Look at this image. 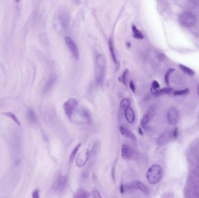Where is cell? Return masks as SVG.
Here are the masks:
<instances>
[{"instance_id":"cell-10","label":"cell","mask_w":199,"mask_h":198,"mask_svg":"<svg viewBox=\"0 0 199 198\" xmlns=\"http://www.w3.org/2000/svg\"><path fill=\"white\" fill-rule=\"evenodd\" d=\"M173 139L172 132L164 133L157 140V144L159 146H164L168 144L171 139Z\"/></svg>"},{"instance_id":"cell-27","label":"cell","mask_w":199,"mask_h":198,"mask_svg":"<svg viewBox=\"0 0 199 198\" xmlns=\"http://www.w3.org/2000/svg\"><path fill=\"white\" fill-rule=\"evenodd\" d=\"M189 93V89L188 88H186L182 90H176L173 91V94L175 96H184L186 95Z\"/></svg>"},{"instance_id":"cell-13","label":"cell","mask_w":199,"mask_h":198,"mask_svg":"<svg viewBox=\"0 0 199 198\" xmlns=\"http://www.w3.org/2000/svg\"><path fill=\"white\" fill-rule=\"evenodd\" d=\"M56 81H57V77L55 76H51L44 85V87L43 89V93L45 94V93H48L54 86Z\"/></svg>"},{"instance_id":"cell-28","label":"cell","mask_w":199,"mask_h":198,"mask_svg":"<svg viewBox=\"0 0 199 198\" xmlns=\"http://www.w3.org/2000/svg\"><path fill=\"white\" fill-rule=\"evenodd\" d=\"M75 197L79 198H88L89 197V195H88V192H87L86 191L81 190L78 191L77 192V193H76Z\"/></svg>"},{"instance_id":"cell-11","label":"cell","mask_w":199,"mask_h":198,"mask_svg":"<svg viewBox=\"0 0 199 198\" xmlns=\"http://www.w3.org/2000/svg\"><path fill=\"white\" fill-rule=\"evenodd\" d=\"M121 156L125 160H129L132 158L133 151L132 149L128 145L124 144L122 147Z\"/></svg>"},{"instance_id":"cell-39","label":"cell","mask_w":199,"mask_h":198,"mask_svg":"<svg viewBox=\"0 0 199 198\" xmlns=\"http://www.w3.org/2000/svg\"><path fill=\"white\" fill-rule=\"evenodd\" d=\"M197 91H198L197 92H198V94H199V88H198V90H197Z\"/></svg>"},{"instance_id":"cell-7","label":"cell","mask_w":199,"mask_h":198,"mask_svg":"<svg viewBox=\"0 0 199 198\" xmlns=\"http://www.w3.org/2000/svg\"><path fill=\"white\" fill-rule=\"evenodd\" d=\"M167 120L171 125H175L179 120V113L177 108H171L167 113Z\"/></svg>"},{"instance_id":"cell-2","label":"cell","mask_w":199,"mask_h":198,"mask_svg":"<svg viewBox=\"0 0 199 198\" xmlns=\"http://www.w3.org/2000/svg\"><path fill=\"white\" fill-rule=\"evenodd\" d=\"M162 170L160 166L154 164L148 169L146 178L148 183L154 185L158 183L161 179Z\"/></svg>"},{"instance_id":"cell-17","label":"cell","mask_w":199,"mask_h":198,"mask_svg":"<svg viewBox=\"0 0 199 198\" xmlns=\"http://www.w3.org/2000/svg\"><path fill=\"white\" fill-rule=\"evenodd\" d=\"M27 118L28 121L31 123H35L37 121V118L35 111L31 108L27 110Z\"/></svg>"},{"instance_id":"cell-22","label":"cell","mask_w":199,"mask_h":198,"mask_svg":"<svg viewBox=\"0 0 199 198\" xmlns=\"http://www.w3.org/2000/svg\"><path fill=\"white\" fill-rule=\"evenodd\" d=\"M132 29L133 33V36L134 38H135L136 39H143L144 38L142 33L138 29V28L134 25L133 26Z\"/></svg>"},{"instance_id":"cell-9","label":"cell","mask_w":199,"mask_h":198,"mask_svg":"<svg viewBox=\"0 0 199 198\" xmlns=\"http://www.w3.org/2000/svg\"><path fill=\"white\" fill-rule=\"evenodd\" d=\"M90 156L88 149H85L80 153L76 160V164L78 167H83L88 161Z\"/></svg>"},{"instance_id":"cell-26","label":"cell","mask_w":199,"mask_h":198,"mask_svg":"<svg viewBox=\"0 0 199 198\" xmlns=\"http://www.w3.org/2000/svg\"><path fill=\"white\" fill-rule=\"evenodd\" d=\"M175 71V69H170L167 70V72H166V73L165 74V82L166 83V84L169 86H170V75L172 73L174 72Z\"/></svg>"},{"instance_id":"cell-35","label":"cell","mask_w":199,"mask_h":198,"mask_svg":"<svg viewBox=\"0 0 199 198\" xmlns=\"http://www.w3.org/2000/svg\"><path fill=\"white\" fill-rule=\"evenodd\" d=\"M125 187H124V184H121V187H120V192L121 193H124L125 192Z\"/></svg>"},{"instance_id":"cell-38","label":"cell","mask_w":199,"mask_h":198,"mask_svg":"<svg viewBox=\"0 0 199 198\" xmlns=\"http://www.w3.org/2000/svg\"><path fill=\"white\" fill-rule=\"evenodd\" d=\"M21 0H15V1H16V3H19V2H21Z\"/></svg>"},{"instance_id":"cell-23","label":"cell","mask_w":199,"mask_h":198,"mask_svg":"<svg viewBox=\"0 0 199 198\" xmlns=\"http://www.w3.org/2000/svg\"><path fill=\"white\" fill-rule=\"evenodd\" d=\"M131 105V101L129 99H124L120 103V109L122 110H125L130 107Z\"/></svg>"},{"instance_id":"cell-4","label":"cell","mask_w":199,"mask_h":198,"mask_svg":"<svg viewBox=\"0 0 199 198\" xmlns=\"http://www.w3.org/2000/svg\"><path fill=\"white\" fill-rule=\"evenodd\" d=\"M181 22L186 27H192L196 23V18L192 13L187 12L179 16Z\"/></svg>"},{"instance_id":"cell-25","label":"cell","mask_w":199,"mask_h":198,"mask_svg":"<svg viewBox=\"0 0 199 198\" xmlns=\"http://www.w3.org/2000/svg\"><path fill=\"white\" fill-rule=\"evenodd\" d=\"M81 143H80V144H79L77 146H76L75 148H74V150L72 151L71 154H70V157H69V161H74V160L75 159V157H76V155L77 154L79 149H80V148L81 147Z\"/></svg>"},{"instance_id":"cell-20","label":"cell","mask_w":199,"mask_h":198,"mask_svg":"<svg viewBox=\"0 0 199 198\" xmlns=\"http://www.w3.org/2000/svg\"><path fill=\"white\" fill-rule=\"evenodd\" d=\"M81 117L85 119L87 122H90L91 118L90 113L88 109H87L86 108H83L81 110Z\"/></svg>"},{"instance_id":"cell-24","label":"cell","mask_w":199,"mask_h":198,"mask_svg":"<svg viewBox=\"0 0 199 198\" xmlns=\"http://www.w3.org/2000/svg\"><path fill=\"white\" fill-rule=\"evenodd\" d=\"M179 66L180 69L184 72V73L187 74L189 76H193L194 74V72L191 68L183 65H181V64H180Z\"/></svg>"},{"instance_id":"cell-1","label":"cell","mask_w":199,"mask_h":198,"mask_svg":"<svg viewBox=\"0 0 199 198\" xmlns=\"http://www.w3.org/2000/svg\"><path fill=\"white\" fill-rule=\"evenodd\" d=\"M96 79L97 83L101 85L103 83L106 70V60L103 55L98 54L96 57Z\"/></svg>"},{"instance_id":"cell-8","label":"cell","mask_w":199,"mask_h":198,"mask_svg":"<svg viewBox=\"0 0 199 198\" xmlns=\"http://www.w3.org/2000/svg\"><path fill=\"white\" fill-rule=\"evenodd\" d=\"M67 181L68 179L65 176L59 177L53 185V190L57 192H61L65 188Z\"/></svg>"},{"instance_id":"cell-36","label":"cell","mask_w":199,"mask_h":198,"mask_svg":"<svg viewBox=\"0 0 199 198\" xmlns=\"http://www.w3.org/2000/svg\"><path fill=\"white\" fill-rule=\"evenodd\" d=\"M139 134H140V135H143V131H142V130H141V128H140V127H139Z\"/></svg>"},{"instance_id":"cell-31","label":"cell","mask_w":199,"mask_h":198,"mask_svg":"<svg viewBox=\"0 0 199 198\" xmlns=\"http://www.w3.org/2000/svg\"><path fill=\"white\" fill-rule=\"evenodd\" d=\"M32 196L33 198H39L40 196H39V191H38V190L36 189L35 190L33 191Z\"/></svg>"},{"instance_id":"cell-16","label":"cell","mask_w":199,"mask_h":198,"mask_svg":"<svg viewBox=\"0 0 199 198\" xmlns=\"http://www.w3.org/2000/svg\"><path fill=\"white\" fill-rule=\"evenodd\" d=\"M59 21L63 28H65L69 23V15L66 11H62L59 15Z\"/></svg>"},{"instance_id":"cell-14","label":"cell","mask_w":199,"mask_h":198,"mask_svg":"<svg viewBox=\"0 0 199 198\" xmlns=\"http://www.w3.org/2000/svg\"><path fill=\"white\" fill-rule=\"evenodd\" d=\"M119 131L121 134L126 138L128 139H131L132 141H136V136L133 134L132 132L129 130H128L126 128L123 127V126H120L119 127Z\"/></svg>"},{"instance_id":"cell-32","label":"cell","mask_w":199,"mask_h":198,"mask_svg":"<svg viewBox=\"0 0 199 198\" xmlns=\"http://www.w3.org/2000/svg\"><path fill=\"white\" fill-rule=\"evenodd\" d=\"M93 197L94 198H101V197L99 192L96 189H95L93 190Z\"/></svg>"},{"instance_id":"cell-3","label":"cell","mask_w":199,"mask_h":198,"mask_svg":"<svg viewBox=\"0 0 199 198\" xmlns=\"http://www.w3.org/2000/svg\"><path fill=\"white\" fill-rule=\"evenodd\" d=\"M78 104V101L74 98H69L64 103V110L66 116L69 119H71L75 109L76 108Z\"/></svg>"},{"instance_id":"cell-33","label":"cell","mask_w":199,"mask_h":198,"mask_svg":"<svg viewBox=\"0 0 199 198\" xmlns=\"http://www.w3.org/2000/svg\"><path fill=\"white\" fill-rule=\"evenodd\" d=\"M172 138L174 139H176L178 136V130L177 128H175L172 132Z\"/></svg>"},{"instance_id":"cell-19","label":"cell","mask_w":199,"mask_h":198,"mask_svg":"<svg viewBox=\"0 0 199 198\" xmlns=\"http://www.w3.org/2000/svg\"><path fill=\"white\" fill-rule=\"evenodd\" d=\"M150 120V115L148 113L144 115L142 118V119H141V120H140L141 126L144 130H146L148 128V123Z\"/></svg>"},{"instance_id":"cell-18","label":"cell","mask_w":199,"mask_h":198,"mask_svg":"<svg viewBox=\"0 0 199 198\" xmlns=\"http://www.w3.org/2000/svg\"><path fill=\"white\" fill-rule=\"evenodd\" d=\"M2 114L6 116H7L8 118H10L11 119H12L15 123L18 125L20 126L21 123L20 120H19V118H17V116L15 115V114L11 112H4L2 113Z\"/></svg>"},{"instance_id":"cell-5","label":"cell","mask_w":199,"mask_h":198,"mask_svg":"<svg viewBox=\"0 0 199 198\" xmlns=\"http://www.w3.org/2000/svg\"><path fill=\"white\" fill-rule=\"evenodd\" d=\"M124 187H125V190L137 189L146 195H148L149 193L148 188L143 184V183H142L139 181H133L132 183H126V185H124Z\"/></svg>"},{"instance_id":"cell-12","label":"cell","mask_w":199,"mask_h":198,"mask_svg":"<svg viewBox=\"0 0 199 198\" xmlns=\"http://www.w3.org/2000/svg\"><path fill=\"white\" fill-rule=\"evenodd\" d=\"M173 92V88L167 87V88H162V89H154L151 88V94L155 96H160L165 94H170Z\"/></svg>"},{"instance_id":"cell-21","label":"cell","mask_w":199,"mask_h":198,"mask_svg":"<svg viewBox=\"0 0 199 198\" xmlns=\"http://www.w3.org/2000/svg\"><path fill=\"white\" fill-rule=\"evenodd\" d=\"M108 45H109V48H110V51L111 55L112 57V59L113 60L115 64H117V57L115 53V51H114V44H113V41L112 40V39H110L109 42H108Z\"/></svg>"},{"instance_id":"cell-15","label":"cell","mask_w":199,"mask_h":198,"mask_svg":"<svg viewBox=\"0 0 199 198\" xmlns=\"http://www.w3.org/2000/svg\"><path fill=\"white\" fill-rule=\"evenodd\" d=\"M124 112H125V116L126 119L128 122V123H129L131 124L133 123L135 120V114H134V112L132 108L131 107H129Z\"/></svg>"},{"instance_id":"cell-29","label":"cell","mask_w":199,"mask_h":198,"mask_svg":"<svg viewBox=\"0 0 199 198\" xmlns=\"http://www.w3.org/2000/svg\"><path fill=\"white\" fill-rule=\"evenodd\" d=\"M128 74H129V70L126 69L125 71L122 74V77L119 79V80L121 81V82H122L123 84H125V86H127V77H128Z\"/></svg>"},{"instance_id":"cell-6","label":"cell","mask_w":199,"mask_h":198,"mask_svg":"<svg viewBox=\"0 0 199 198\" xmlns=\"http://www.w3.org/2000/svg\"><path fill=\"white\" fill-rule=\"evenodd\" d=\"M65 41L66 45L73 55L74 58L76 60H79V52L77 45L75 43L74 40L69 37H66L65 38Z\"/></svg>"},{"instance_id":"cell-34","label":"cell","mask_w":199,"mask_h":198,"mask_svg":"<svg viewBox=\"0 0 199 198\" xmlns=\"http://www.w3.org/2000/svg\"><path fill=\"white\" fill-rule=\"evenodd\" d=\"M129 87H130V88L133 91V93H135L136 91V87H135V86L134 84V83L133 81H130V83H129Z\"/></svg>"},{"instance_id":"cell-30","label":"cell","mask_w":199,"mask_h":198,"mask_svg":"<svg viewBox=\"0 0 199 198\" xmlns=\"http://www.w3.org/2000/svg\"><path fill=\"white\" fill-rule=\"evenodd\" d=\"M160 87V85L157 81L154 80L153 81L151 88L154 89H159Z\"/></svg>"},{"instance_id":"cell-37","label":"cell","mask_w":199,"mask_h":198,"mask_svg":"<svg viewBox=\"0 0 199 198\" xmlns=\"http://www.w3.org/2000/svg\"><path fill=\"white\" fill-rule=\"evenodd\" d=\"M127 46L128 47H131V44H130V43H129V42H128L127 43Z\"/></svg>"}]
</instances>
